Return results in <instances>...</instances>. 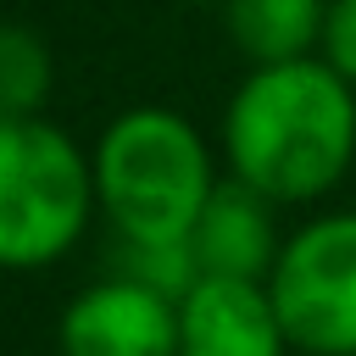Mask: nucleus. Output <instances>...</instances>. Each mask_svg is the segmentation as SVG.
Listing matches in <instances>:
<instances>
[{
	"mask_svg": "<svg viewBox=\"0 0 356 356\" xmlns=\"http://www.w3.org/2000/svg\"><path fill=\"white\" fill-rule=\"evenodd\" d=\"M89 161L95 206L111 217L122 245H189L217 189L206 139L167 106H134L111 117Z\"/></svg>",
	"mask_w": 356,
	"mask_h": 356,
	"instance_id": "2",
	"label": "nucleus"
},
{
	"mask_svg": "<svg viewBox=\"0 0 356 356\" xmlns=\"http://www.w3.org/2000/svg\"><path fill=\"white\" fill-rule=\"evenodd\" d=\"M323 61L356 89V0H328V17H323Z\"/></svg>",
	"mask_w": 356,
	"mask_h": 356,
	"instance_id": "10",
	"label": "nucleus"
},
{
	"mask_svg": "<svg viewBox=\"0 0 356 356\" xmlns=\"http://www.w3.org/2000/svg\"><path fill=\"white\" fill-rule=\"evenodd\" d=\"M267 295L300 356H356V211L295 228L267 273Z\"/></svg>",
	"mask_w": 356,
	"mask_h": 356,
	"instance_id": "4",
	"label": "nucleus"
},
{
	"mask_svg": "<svg viewBox=\"0 0 356 356\" xmlns=\"http://www.w3.org/2000/svg\"><path fill=\"white\" fill-rule=\"evenodd\" d=\"M61 356H178V300L111 273L67 300Z\"/></svg>",
	"mask_w": 356,
	"mask_h": 356,
	"instance_id": "5",
	"label": "nucleus"
},
{
	"mask_svg": "<svg viewBox=\"0 0 356 356\" xmlns=\"http://www.w3.org/2000/svg\"><path fill=\"white\" fill-rule=\"evenodd\" d=\"M95 206V161L44 117H0V267L67 256Z\"/></svg>",
	"mask_w": 356,
	"mask_h": 356,
	"instance_id": "3",
	"label": "nucleus"
},
{
	"mask_svg": "<svg viewBox=\"0 0 356 356\" xmlns=\"http://www.w3.org/2000/svg\"><path fill=\"white\" fill-rule=\"evenodd\" d=\"M222 156L273 206L317 200L356 161V89L323 56L250 67L222 111Z\"/></svg>",
	"mask_w": 356,
	"mask_h": 356,
	"instance_id": "1",
	"label": "nucleus"
},
{
	"mask_svg": "<svg viewBox=\"0 0 356 356\" xmlns=\"http://www.w3.org/2000/svg\"><path fill=\"white\" fill-rule=\"evenodd\" d=\"M222 17L234 44L250 56V67H278L323 44L328 0H222Z\"/></svg>",
	"mask_w": 356,
	"mask_h": 356,
	"instance_id": "8",
	"label": "nucleus"
},
{
	"mask_svg": "<svg viewBox=\"0 0 356 356\" xmlns=\"http://www.w3.org/2000/svg\"><path fill=\"white\" fill-rule=\"evenodd\" d=\"M189 6H222V0H189Z\"/></svg>",
	"mask_w": 356,
	"mask_h": 356,
	"instance_id": "11",
	"label": "nucleus"
},
{
	"mask_svg": "<svg viewBox=\"0 0 356 356\" xmlns=\"http://www.w3.org/2000/svg\"><path fill=\"white\" fill-rule=\"evenodd\" d=\"M289 334L267 278L200 273L178 300V356H284Z\"/></svg>",
	"mask_w": 356,
	"mask_h": 356,
	"instance_id": "6",
	"label": "nucleus"
},
{
	"mask_svg": "<svg viewBox=\"0 0 356 356\" xmlns=\"http://www.w3.org/2000/svg\"><path fill=\"white\" fill-rule=\"evenodd\" d=\"M50 95V50L33 28L0 22V117H39Z\"/></svg>",
	"mask_w": 356,
	"mask_h": 356,
	"instance_id": "9",
	"label": "nucleus"
},
{
	"mask_svg": "<svg viewBox=\"0 0 356 356\" xmlns=\"http://www.w3.org/2000/svg\"><path fill=\"white\" fill-rule=\"evenodd\" d=\"M195 267L217 278H267L278 261V234H273V200L256 195L239 178H222L189 234Z\"/></svg>",
	"mask_w": 356,
	"mask_h": 356,
	"instance_id": "7",
	"label": "nucleus"
}]
</instances>
